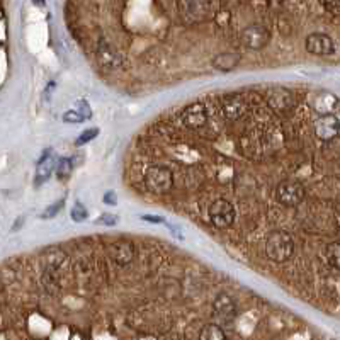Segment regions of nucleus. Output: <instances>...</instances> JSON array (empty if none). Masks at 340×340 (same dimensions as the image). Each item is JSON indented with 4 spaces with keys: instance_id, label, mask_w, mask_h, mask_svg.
I'll list each match as a JSON object with an SVG mask.
<instances>
[{
    "instance_id": "obj_20",
    "label": "nucleus",
    "mask_w": 340,
    "mask_h": 340,
    "mask_svg": "<svg viewBox=\"0 0 340 340\" xmlns=\"http://www.w3.org/2000/svg\"><path fill=\"white\" fill-rule=\"evenodd\" d=\"M70 218H72V220L75 221V223L85 221L87 218H88L87 208L83 206V204H82L80 201H75V204H73V208H72V211H70Z\"/></svg>"
},
{
    "instance_id": "obj_2",
    "label": "nucleus",
    "mask_w": 340,
    "mask_h": 340,
    "mask_svg": "<svg viewBox=\"0 0 340 340\" xmlns=\"http://www.w3.org/2000/svg\"><path fill=\"white\" fill-rule=\"evenodd\" d=\"M143 180H145L147 189L157 196H164L170 192V189L174 187V174H172L170 169H167L164 165L148 167Z\"/></svg>"
},
{
    "instance_id": "obj_1",
    "label": "nucleus",
    "mask_w": 340,
    "mask_h": 340,
    "mask_svg": "<svg viewBox=\"0 0 340 340\" xmlns=\"http://www.w3.org/2000/svg\"><path fill=\"white\" fill-rule=\"evenodd\" d=\"M295 254V240L284 230L271 231L265 240V255L269 260L277 264L287 262Z\"/></svg>"
},
{
    "instance_id": "obj_14",
    "label": "nucleus",
    "mask_w": 340,
    "mask_h": 340,
    "mask_svg": "<svg viewBox=\"0 0 340 340\" xmlns=\"http://www.w3.org/2000/svg\"><path fill=\"white\" fill-rule=\"evenodd\" d=\"M97 62L106 70H118L123 65V58L116 51V48L106 39H101L97 44Z\"/></svg>"
},
{
    "instance_id": "obj_17",
    "label": "nucleus",
    "mask_w": 340,
    "mask_h": 340,
    "mask_svg": "<svg viewBox=\"0 0 340 340\" xmlns=\"http://www.w3.org/2000/svg\"><path fill=\"white\" fill-rule=\"evenodd\" d=\"M199 340H228V338L221 325L206 323L201 328V332H199Z\"/></svg>"
},
{
    "instance_id": "obj_3",
    "label": "nucleus",
    "mask_w": 340,
    "mask_h": 340,
    "mask_svg": "<svg viewBox=\"0 0 340 340\" xmlns=\"http://www.w3.org/2000/svg\"><path fill=\"white\" fill-rule=\"evenodd\" d=\"M265 104L276 114H289L296 106V95L287 87H271L265 92Z\"/></svg>"
},
{
    "instance_id": "obj_7",
    "label": "nucleus",
    "mask_w": 340,
    "mask_h": 340,
    "mask_svg": "<svg viewBox=\"0 0 340 340\" xmlns=\"http://www.w3.org/2000/svg\"><path fill=\"white\" fill-rule=\"evenodd\" d=\"M308 106L315 111L316 116L337 114L338 111V97L328 90H315L308 95Z\"/></svg>"
},
{
    "instance_id": "obj_13",
    "label": "nucleus",
    "mask_w": 340,
    "mask_h": 340,
    "mask_svg": "<svg viewBox=\"0 0 340 340\" xmlns=\"http://www.w3.org/2000/svg\"><path fill=\"white\" fill-rule=\"evenodd\" d=\"M305 46L310 55H316V57H328L335 51V41L323 32H311L305 41Z\"/></svg>"
},
{
    "instance_id": "obj_28",
    "label": "nucleus",
    "mask_w": 340,
    "mask_h": 340,
    "mask_svg": "<svg viewBox=\"0 0 340 340\" xmlns=\"http://www.w3.org/2000/svg\"><path fill=\"white\" fill-rule=\"evenodd\" d=\"M32 2H34L36 6H39V7H41V6H44V0H32Z\"/></svg>"
},
{
    "instance_id": "obj_24",
    "label": "nucleus",
    "mask_w": 340,
    "mask_h": 340,
    "mask_svg": "<svg viewBox=\"0 0 340 340\" xmlns=\"http://www.w3.org/2000/svg\"><path fill=\"white\" fill-rule=\"evenodd\" d=\"M73 109H75L77 113L82 116L83 121H87V119H90V118H92V109H90V106H88V102H87V101H83V99L77 101V102H75V107H73Z\"/></svg>"
},
{
    "instance_id": "obj_5",
    "label": "nucleus",
    "mask_w": 340,
    "mask_h": 340,
    "mask_svg": "<svg viewBox=\"0 0 340 340\" xmlns=\"http://www.w3.org/2000/svg\"><path fill=\"white\" fill-rule=\"evenodd\" d=\"M208 216L214 228L225 230V228H230L235 223L236 209L233 204L226 201V199H216V201H213L211 206H209Z\"/></svg>"
},
{
    "instance_id": "obj_16",
    "label": "nucleus",
    "mask_w": 340,
    "mask_h": 340,
    "mask_svg": "<svg viewBox=\"0 0 340 340\" xmlns=\"http://www.w3.org/2000/svg\"><path fill=\"white\" fill-rule=\"evenodd\" d=\"M240 62H241L240 53H236V51H225V53L216 55V57L213 58L211 65H213V68L216 70V72L230 73L231 70L238 67Z\"/></svg>"
},
{
    "instance_id": "obj_6",
    "label": "nucleus",
    "mask_w": 340,
    "mask_h": 340,
    "mask_svg": "<svg viewBox=\"0 0 340 340\" xmlns=\"http://www.w3.org/2000/svg\"><path fill=\"white\" fill-rule=\"evenodd\" d=\"M271 41V31L262 24H250L240 32V43L247 50H262Z\"/></svg>"
},
{
    "instance_id": "obj_8",
    "label": "nucleus",
    "mask_w": 340,
    "mask_h": 340,
    "mask_svg": "<svg viewBox=\"0 0 340 340\" xmlns=\"http://www.w3.org/2000/svg\"><path fill=\"white\" fill-rule=\"evenodd\" d=\"M209 119L208 106L204 102H192L182 111L180 121L187 129H201Z\"/></svg>"
},
{
    "instance_id": "obj_9",
    "label": "nucleus",
    "mask_w": 340,
    "mask_h": 340,
    "mask_svg": "<svg viewBox=\"0 0 340 340\" xmlns=\"http://www.w3.org/2000/svg\"><path fill=\"white\" fill-rule=\"evenodd\" d=\"M109 257L119 267H126L136 257V247L131 240L119 238L109 245Z\"/></svg>"
},
{
    "instance_id": "obj_19",
    "label": "nucleus",
    "mask_w": 340,
    "mask_h": 340,
    "mask_svg": "<svg viewBox=\"0 0 340 340\" xmlns=\"http://www.w3.org/2000/svg\"><path fill=\"white\" fill-rule=\"evenodd\" d=\"M325 252H327L328 264L332 265L335 271H338L340 269V244L337 240L332 241V244L327 245V250H325Z\"/></svg>"
},
{
    "instance_id": "obj_21",
    "label": "nucleus",
    "mask_w": 340,
    "mask_h": 340,
    "mask_svg": "<svg viewBox=\"0 0 340 340\" xmlns=\"http://www.w3.org/2000/svg\"><path fill=\"white\" fill-rule=\"evenodd\" d=\"M99 128H87L85 131L78 134V138L75 139V145L77 147H82V145H87V143H90L92 139L99 136Z\"/></svg>"
},
{
    "instance_id": "obj_10",
    "label": "nucleus",
    "mask_w": 340,
    "mask_h": 340,
    "mask_svg": "<svg viewBox=\"0 0 340 340\" xmlns=\"http://www.w3.org/2000/svg\"><path fill=\"white\" fill-rule=\"evenodd\" d=\"M221 113L228 121H238L247 114L249 111V104L240 94H228L223 95L221 101Z\"/></svg>"
},
{
    "instance_id": "obj_25",
    "label": "nucleus",
    "mask_w": 340,
    "mask_h": 340,
    "mask_svg": "<svg viewBox=\"0 0 340 340\" xmlns=\"http://www.w3.org/2000/svg\"><path fill=\"white\" fill-rule=\"evenodd\" d=\"M63 121L65 123H83V118L75 109H70L63 114Z\"/></svg>"
},
{
    "instance_id": "obj_15",
    "label": "nucleus",
    "mask_w": 340,
    "mask_h": 340,
    "mask_svg": "<svg viewBox=\"0 0 340 340\" xmlns=\"http://www.w3.org/2000/svg\"><path fill=\"white\" fill-rule=\"evenodd\" d=\"M55 164H57V160H55L53 150L48 148V150L43 152V155H41L39 162H38V167H36V175H34L36 187H39L41 184H44L46 180L50 179V175L53 174V170H55Z\"/></svg>"
},
{
    "instance_id": "obj_22",
    "label": "nucleus",
    "mask_w": 340,
    "mask_h": 340,
    "mask_svg": "<svg viewBox=\"0 0 340 340\" xmlns=\"http://www.w3.org/2000/svg\"><path fill=\"white\" fill-rule=\"evenodd\" d=\"M63 206H65V199L62 198V199H58L57 203L50 204V206L41 213V218H43V220H51V218H55L60 211H62Z\"/></svg>"
},
{
    "instance_id": "obj_4",
    "label": "nucleus",
    "mask_w": 340,
    "mask_h": 340,
    "mask_svg": "<svg viewBox=\"0 0 340 340\" xmlns=\"http://www.w3.org/2000/svg\"><path fill=\"white\" fill-rule=\"evenodd\" d=\"M274 196H276L277 203L282 204L286 208H296L305 201V185L298 180H281L276 185V190H274Z\"/></svg>"
},
{
    "instance_id": "obj_27",
    "label": "nucleus",
    "mask_w": 340,
    "mask_h": 340,
    "mask_svg": "<svg viewBox=\"0 0 340 340\" xmlns=\"http://www.w3.org/2000/svg\"><path fill=\"white\" fill-rule=\"evenodd\" d=\"M102 201H104V204L116 206V204H118V196H116L114 190H107V192L104 194V198H102Z\"/></svg>"
},
{
    "instance_id": "obj_11",
    "label": "nucleus",
    "mask_w": 340,
    "mask_h": 340,
    "mask_svg": "<svg viewBox=\"0 0 340 340\" xmlns=\"http://www.w3.org/2000/svg\"><path fill=\"white\" fill-rule=\"evenodd\" d=\"M313 129L316 138L321 141H332L338 136L340 131V123L337 114H327V116H316Z\"/></svg>"
},
{
    "instance_id": "obj_26",
    "label": "nucleus",
    "mask_w": 340,
    "mask_h": 340,
    "mask_svg": "<svg viewBox=\"0 0 340 340\" xmlns=\"http://www.w3.org/2000/svg\"><path fill=\"white\" fill-rule=\"evenodd\" d=\"M141 220H145V221H148V223H153V225H169L165 218L155 216V214H143Z\"/></svg>"
},
{
    "instance_id": "obj_23",
    "label": "nucleus",
    "mask_w": 340,
    "mask_h": 340,
    "mask_svg": "<svg viewBox=\"0 0 340 340\" xmlns=\"http://www.w3.org/2000/svg\"><path fill=\"white\" fill-rule=\"evenodd\" d=\"M118 221H119V216L111 214V213H104L95 220V225H99V226H116L118 225Z\"/></svg>"
},
{
    "instance_id": "obj_12",
    "label": "nucleus",
    "mask_w": 340,
    "mask_h": 340,
    "mask_svg": "<svg viewBox=\"0 0 340 340\" xmlns=\"http://www.w3.org/2000/svg\"><path fill=\"white\" fill-rule=\"evenodd\" d=\"M213 315L214 318H218L223 323H230L235 320L236 316V301L233 296H230L228 293H220L214 298L213 303Z\"/></svg>"
},
{
    "instance_id": "obj_18",
    "label": "nucleus",
    "mask_w": 340,
    "mask_h": 340,
    "mask_svg": "<svg viewBox=\"0 0 340 340\" xmlns=\"http://www.w3.org/2000/svg\"><path fill=\"white\" fill-rule=\"evenodd\" d=\"M55 172H57V177L60 180H68L70 177H72V172H73V162L70 160L67 157H62L58 158V162L55 164Z\"/></svg>"
}]
</instances>
